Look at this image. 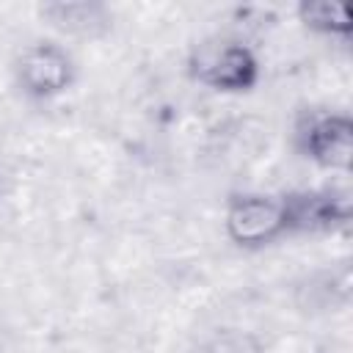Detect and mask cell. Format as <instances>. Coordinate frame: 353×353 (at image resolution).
Masks as SVG:
<instances>
[{"label":"cell","instance_id":"3","mask_svg":"<svg viewBox=\"0 0 353 353\" xmlns=\"http://www.w3.org/2000/svg\"><path fill=\"white\" fill-rule=\"evenodd\" d=\"M223 232L243 251H259L287 234L281 199L259 190H234L223 207Z\"/></svg>","mask_w":353,"mask_h":353},{"label":"cell","instance_id":"5","mask_svg":"<svg viewBox=\"0 0 353 353\" xmlns=\"http://www.w3.org/2000/svg\"><path fill=\"white\" fill-rule=\"evenodd\" d=\"M17 85L25 97L47 102L66 94L77 80V63L72 52L58 41L28 44L14 63Z\"/></svg>","mask_w":353,"mask_h":353},{"label":"cell","instance_id":"1","mask_svg":"<svg viewBox=\"0 0 353 353\" xmlns=\"http://www.w3.org/2000/svg\"><path fill=\"white\" fill-rule=\"evenodd\" d=\"M188 77L218 94H248L259 83V58L240 41L226 36H210L193 44L188 52Z\"/></svg>","mask_w":353,"mask_h":353},{"label":"cell","instance_id":"7","mask_svg":"<svg viewBox=\"0 0 353 353\" xmlns=\"http://www.w3.org/2000/svg\"><path fill=\"white\" fill-rule=\"evenodd\" d=\"M295 17L306 30L317 36L347 41L353 33V11L339 0H301L295 6Z\"/></svg>","mask_w":353,"mask_h":353},{"label":"cell","instance_id":"2","mask_svg":"<svg viewBox=\"0 0 353 353\" xmlns=\"http://www.w3.org/2000/svg\"><path fill=\"white\" fill-rule=\"evenodd\" d=\"M292 143L317 168L339 174L353 168V119L345 110L303 108L292 124Z\"/></svg>","mask_w":353,"mask_h":353},{"label":"cell","instance_id":"8","mask_svg":"<svg viewBox=\"0 0 353 353\" xmlns=\"http://www.w3.org/2000/svg\"><path fill=\"white\" fill-rule=\"evenodd\" d=\"M204 353H265V345L254 331L218 328L204 342Z\"/></svg>","mask_w":353,"mask_h":353},{"label":"cell","instance_id":"6","mask_svg":"<svg viewBox=\"0 0 353 353\" xmlns=\"http://www.w3.org/2000/svg\"><path fill=\"white\" fill-rule=\"evenodd\" d=\"M39 17L69 36H102L113 28V11L97 0H55L41 3Z\"/></svg>","mask_w":353,"mask_h":353},{"label":"cell","instance_id":"4","mask_svg":"<svg viewBox=\"0 0 353 353\" xmlns=\"http://www.w3.org/2000/svg\"><path fill=\"white\" fill-rule=\"evenodd\" d=\"M287 234H325L350 223L353 199L347 188H298L279 196Z\"/></svg>","mask_w":353,"mask_h":353},{"label":"cell","instance_id":"9","mask_svg":"<svg viewBox=\"0 0 353 353\" xmlns=\"http://www.w3.org/2000/svg\"><path fill=\"white\" fill-rule=\"evenodd\" d=\"M0 353H6V347H3V342H0Z\"/></svg>","mask_w":353,"mask_h":353}]
</instances>
